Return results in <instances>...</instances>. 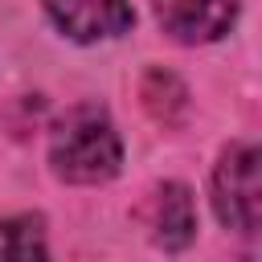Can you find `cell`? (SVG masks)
I'll return each instance as SVG.
<instances>
[{
    "mask_svg": "<svg viewBox=\"0 0 262 262\" xmlns=\"http://www.w3.org/2000/svg\"><path fill=\"white\" fill-rule=\"evenodd\" d=\"M143 102H147V111H151L160 123H176V115L184 111V86H180L172 74L151 70V74L143 78Z\"/></svg>",
    "mask_w": 262,
    "mask_h": 262,
    "instance_id": "52a82bcc",
    "label": "cell"
},
{
    "mask_svg": "<svg viewBox=\"0 0 262 262\" xmlns=\"http://www.w3.org/2000/svg\"><path fill=\"white\" fill-rule=\"evenodd\" d=\"M196 233L192 192L184 184H160L151 196V237L164 250H184Z\"/></svg>",
    "mask_w": 262,
    "mask_h": 262,
    "instance_id": "5b68a950",
    "label": "cell"
},
{
    "mask_svg": "<svg viewBox=\"0 0 262 262\" xmlns=\"http://www.w3.org/2000/svg\"><path fill=\"white\" fill-rule=\"evenodd\" d=\"M156 16L176 41L201 45L229 33L237 16V0H156Z\"/></svg>",
    "mask_w": 262,
    "mask_h": 262,
    "instance_id": "277c9868",
    "label": "cell"
},
{
    "mask_svg": "<svg viewBox=\"0 0 262 262\" xmlns=\"http://www.w3.org/2000/svg\"><path fill=\"white\" fill-rule=\"evenodd\" d=\"M45 12L74 41H106L131 29L127 0H45Z\"/></svg>",
    "mask_w": 262,
    "mask_h": 262,
    "instance_id": "3957f363",
    "label": "cell"
},
{
    "mask_svg": "<svg viewBox=\"0 0 262 262\" xmlns=\"http://www.w3.org/2000/svg\"><path fill=\"white\" fill-rule=\"evenodd\" d=\"M262 156L254 143H233L213 172V209L221 225L254 233L262 217Z\"/></svg>",
    "mask_w": 262,
    "mask_h": 262,
    "instance_id": "7a4b0ae2",
    "label": "cell"
},
{
    "mask_svg": "<svg viewBox=\"0 0 262 262\" xmlns=\"http://www.w3.org/2000/svg\"><path fill=\"white\" fill-rule=\"evenodd\" d=\"M0 262H49L41 217L16 213L0 221Z\"/></svg>",
    "mask_w": 262,
    "mask_h": 262,
    "instance_id": "8992f818",
    "label": "cell"
},
{
    "mask_svg": "<svg viewBox=\"0 0 262 262\" xmlns=\"http://www.w3.org/2000/svg\"><path fill=\"white\" fill-rule=\"evenodd\" d=\"M49 164L70 184H98L111 180L123 164V143L106 111L74 106L53 123L49 135Z\"/></svg>",
    "mask_w": 262,
    "mask_h": 262,
    "instance_id": "6da1fadb",
    "label": "cell"
}]
</instances>
